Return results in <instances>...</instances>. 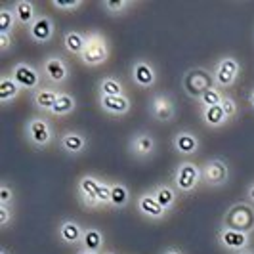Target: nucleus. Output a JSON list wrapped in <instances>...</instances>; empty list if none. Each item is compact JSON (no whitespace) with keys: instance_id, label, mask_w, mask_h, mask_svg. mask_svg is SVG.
Listing matches in <instances>:
<instances>
[{"instance_id":"23","label":"nucleus","mask_w":254,"mask_h":254,"mask_svg":"<svg viewBox=\"0 0 254 254\" xmlns=\"http://www.w3.org/2000/svg\"><path fill=\"white\" fill-rule=\"evenodd\" d=\"M80 249L88 251V253L102 254L105 251V235H103L102 229L96 228V226H86L82 241H80Z\"/></svg>"},{"instance_id":"46","label":"nucleus","mask_w":254,"mask_h":254,"mask_svg":"<svg viewBox=\"0 0 254 254\" xmlns=\"http://www.w3.org/2000/svg\"><path fill=\"white\" fill-rule=\"evenodd\" d=\"M76 254H96V253H88V251H82V249H80V251H78Z\"/></svg>"},{"instance_id":"15","label":"nucleus","mask_w":254,"mask_h":254,"mask_svg":"<svg viewBox=\"0 0 254 254\" xmlns=\"http://www.w3.org/2000/svg\"><path fill=\"white\" fill-rule=\"evenodd\" d=\"M136 212L140 216L151 220V222H161V220L170 216V212L159 204V201L151 195V191H143V193L138 195V199H136Z\"/></svg>"},{"instance_id":"25","label":"nucleus","mask_w":254,"mask_h":254,"mask_svg":"<svg viewBox=\"0 0 254 254\" xmlns=\"http://www.w3.org/2000/svg\"><path fill=\"white\" fill-rule=\"evenodd\" d=\"M21 86L12 78L10 73H2L0 75V103L2 107H8L12 102H15L21 96Z\"/></svg>"},{"instance_id":"28","label":"nucleus","mask_w":254,"mask_h":254,"mask_svg":"<svg viewBox=\"0 0 254 254\" xmlns=\"http://www.w3.org/2000/svg\"><path fill=\"white\" fill-rule=\"evenodd\" d=\"M98 96H127V88L121 78L105 75L98 80Z\"/></svg>"},{"instance_id":"9","label":"nucleus","mask_w":254,"mask_h":254,"mask_svg":"<svg viewBox=\"0 0 254 254\" xmlns=\"http://www.w3.org/2000/svg\"><path fill=\"white\" fill-rule=\"evenodd\" d=\"M212 75H214V84L220 90L231 88L239 80L241 62L235 56H222V58H218V62L214 64Z\"/></svg>"},{"instance_id":"7","label":"nucleus","mask_w":254,"mask_h":254,"mask_svg":"<svg viewBox=\"0 0 254 254\" xmlns=\"http://www.w3.org/2000/svg\"><path fill=\"white\" fill-rule=\"evenodd\" d=\"M147 113L155 123L168 125L178 115V103L168 92H153L147 98Z\"/></svg>"},{"instance_id":"20","label":"nucleus","mask_w":254,"mask_h":254,"mask_svg":"<svg viewBox=\"0 0 254 254\" xmlns=\"http://www.w3.org/2000/svg\"><path fill=\"white\" fill-rule=\"evenodd\" d=\"M84 235V228L80 226V222H76L73 218H64L58 224V239L64 247H80Z\"/></svg>"},{"instance_id":"12","label":"nucleus","mask_w":254,"mask_h":254,"mask_svg":"<svg viewBox=\"0 0 254 254\" xmlns=\"http://www.w3.org/2000/svg\"><path fill=\"white\" fill-rule=\"evenodd\" d=\"M216 241L226 253L239 254V253H243V251H247V249H251V245H253V235L237 231V229L226 228V226H220L216 231Z\"/></svg>"},{"instance_id":"18","label":"nucleus","mask_w":254,"mask_h":254,"mask_svg":"<svg viewBox=\"0 0 254 254\" xmlns=\"http://www.w3.org/2000/svg\"><path fill=\"white\" fill-rule=\"evenodd\" d=\"M56 35V23L50 15L38 13V17L33 21V25L27 29V37L35 44H48Z\"/></svg>"},{"instance_id":"42","label":"nucleus","mask_w":254,"mask_h":254,"mask_svg":"<svg viewBox=\"0 0 254 254\" xmlns=\"http://www.w3.org/2000/svg\"><path fill=\"white\" fill-rule=\"evenodd\" d=\"M163 254H184V253L180 251L178 247H168V249H165V251H163Z\"/></svg>"},{"instance_id":"8","label":"nucleus","mask_w":254,"mask_h":254,"mask_svg":"<svg viewBox=\"0 0 254 254\" xmlns=\"http://www.w3.org/2000/svg\"><path fill=\"white\" fill-rule=\"evenodd\" d=\"M127 149L134 161H149L157 155V138L149 130H138L128 138Z\"/></svg>"},{"instance_id":"32","label":"nucleus","mask_w":254,"mask_h":254,"mask_svg":"<svg viewBox=\"0 0 254 254\" xmlns=\"http://www.w3.org/2000/svg\"><path fill=\"white\" fill-rule=\"evenodd\" d=\"M17 25L15 13H13L12 4H4L0 8V33H13V29Z\"/></svg>"},{"instance_id":"34","label":"nucleus","mask_w":254,"mask_h":254,"mask_svg":"<svg viewBox=\"0 0 254 254\" xmlns=\"http://www.w3.org/2000/svg\"><path fill=\"white\" fill-rule=\"evenodd\" d=\"M13 203H15V190L4 180L0 184V204L2 206H13Z\"/></svg>"},{"instance_id":"21","label":"nucleus","mask_w":254,"mask_h":254,"mask_svg":"<svg viewBox=\"0 0 254 254\" xmlns=\"http://www.w3.org/2000/svg\"><path fill=\"white\" fill-rule=\"evenodd\" d=\"M62 92H64L62 88H56V86H50V84H42L40 88H37L31 94V103H33V107L37 111L50 115L52 107H54V103L58 102Z\"/></svg>"},{"instance_id":"3","label":"nucleus","mask_w":254,"mask_h":254,"mask_svg":"<svg viewBox=\"0 0 254 254\" xmlns=\"http://www.w3.org/2000/svg\"><path fill=\"white\" fill-rule=\"evenodd\" d=\"M172 186L180 195H191L203 186L201 166L193 161H180L172 170Z\"/></svg>"},{"instance_id":"26","label":"nucleus","mask_w":254,"mask_h":254,"mask_svg":"<svg viewBox=\"0 0 254 254\" xmlns=\"http://www.w3.org/2000/svg\"><path fill=\"white\" fill-rule=\"evenodd\" d=\"M86 40H88V33L76 31V29H69L64 33V48L67 54L71 56H78L86 48Z\"/></svg>"},{"instance_id":"44","label":"nucleus","mask_w":254,"mask_h":254,"mask_svg":"<svg viewBox=\"0 0 254 254\" xmlns=\"http://www.w3.org/2000/svg\"><path fill=\"white\" fill-rule=\"evenodd\" d=\"M0 254H10V251H8L6 247H2V249H0Z\"/></svg>"},{"instance_id":"39","label":"nucleus","mask_w":254,"mask_h":254,"mask_svg":"<svg viewBox=\"0 0 254 254\" xmlns=\"http://www.w3.org/2000/svg\"><path fill=\"white\" fill-rule=\"evenodd\" d=\"M13 40H15V33H0V52L2 54L10 52V48L13 46Z\"/></svg>"},{"instance_id":"17","label":"nucleus","mask_w":254,"mask_h":254,"mask_svg":"<svg viewBox=\"0 0 254 254\" xmlns=\"http://www.w3.org/2000/svg\"><path fill=\"white\" fill-rule=\"evenodd\" d=\"M172 149L180 157H193L201 151V138L193 130L182 128L172 136Z\"/></svg>"},{"instance_id":"30","label":"nucleus","mask_w":254,"mask_h":254,"mask_svg":"<svg viewBox=\"0 0 254 254\" xmlns=\"http://www.w3.org/2000/svg\"><path fill=\"white\" fill-rule=\"evenodd\" d=\"M130 199H132V193H130V188L123 182H111V203L109 206L111 208H127L130 204Z\"/></svg>"},{"instance_id":"4","label":"nucleus","mask_w":254,"mask_h":254,"mask_svg":"<svg viewBox=\"0 0 254 254\" xmlns=\"http://www.w3.org/2000/svg\"><path fill=\"white\" fill-rule=\"evenodd\" d=\"M222 226L231 229H237L243 233H254V204L249 201H237L229 204L222 216Z\"/></svg>"},{"instance_id":"33","label":"nucleus","mask_w":254,"mask_h":254,"mask_svg":"<svg viewBox=\"0 0 254 254\" xmlns=\"http://www.w3.org/2000/svg\"><path fill=\"white\" fill-rule=\"evenodd\" d=\"M224 98H226V92L220 90L218 86H212L210 90L204 92L203 96H201V100L197 103H199L201 107H214V105H222Z\"/></svg>"},{"instance_id":"37","label":"nucleus","mask_w":254,"mask_h":254,"mask_svg":"<svg viewBox=\"0 0 254 254\" xmlns=\"http://www.w3.org/2000/svg\"><path fill=\"white\" fill-rule=\"evenodd\" d=\"M98 199H100V203L102 206H109L111 203V182H107V180H100V186H98Z\"/></svg>"},{"instance_id":"35","label":"nucleus","mask_w":254,"mask_h":254,"mask_svg":"<svg viewBox=\"0 0 254 254\" xmlns=\"http://www.w3.org/2000/svg\"><path fill=\"white\" fill-rule=\"evenodd\" d=\"M82 6H84V0H71V2H64V0H52V8H56V10L65 12V13L76 12V10H78V8H82Z\"/></svg>"},{"instance_id":"41","label":"nucleus","mask_w":254,"mask_h":254,"mask_svg":"<svg viewBox=\"0 0 254 254\" xmlns=\"http://www.w3.org/2000/svg\"><path fill=\"white\" fill-rule=\"evenodd\" d=\"M247 103H249V107L254 111V88L249 92V96H247Z\"/></svg>"},{"instance_id":"31","label":"nucleus","mask_w":254,"mask_h":254,"mask_svg":"<svg viewBox=\"0 0 254 254\" xmlns=\"http://www.w3.org/2000/svg\"><path fill=\"white\" fill-rule=\"evenodd\" d=\"M138 2H132V0H103L100 4L103 12H107L113 17H119V15H127V12H130L132 8H136Z\"/></svg>"},{"instance_id":"1","label":"nucleus","mask_w":254,"mask_h":254,"mask_svg":"<svg viewBox=\"0 0 254 254\" xmlns=\"http://www.w3.org/2000/svg\"><path fill=\"white\" fill-rule=\"evenodd\" d=\"M23 136L27 143L37 151L48 149L56 140V132H54L50 119L44 115H33L27 119L23 125Z\"/></svg>"},{"instance_id":"6","label":"nucleus","mask_w":254,"mask_h":254,"mask_svg":"<svg viewBox=\"0 0 254 254\" xmlns=\"http://www.w3.org/2000/svg\"><path fill=\"white\" fill-rule=\"evenodd\" d=\"M38 69H40V75L44 78V82L50 84V86H56V88L64 86L65 82H69V78H71V65L60 54L44 56Z\"/></svg>"},{"instance_id":"45","label":"nucleus","mask_w":254,"mask_h":254,"mask_svg":"<svg viewBox=\"0 0 254 254\" xmlns=\"http://www.w3.org/2000/svg\"><path fill=\"white\" fill-rule=\"evenodd\" d=\"M102 254H117V253H115V251H109V249H105Z\"/></svg>"},{"instance_id":"24","label":"nucleus","mask_w":254,"mask_h":254,"mask_svg":"<svg viewBox=\"0 0 254 254\" xmlns=\"http://www.w3.org/2000/svg\"><path fill=\"white\" fill-rule=\"evenodd\" d=\"M12 6L13 13H15V19H17V25L29 29V27L33 25V21L38 17L37 4L31 2V0H15V2H12Z\"/></svg>"},{"instance_id":"22","label":"nucleus","mask_w":254,"mask_h":254,"mask_svg":"<svg viewBox=\"0 0 254 254\" xmlns=\"http://www.w3.org/2000/svg\"><path fill=\"white\" fill-rule=\"evenodd\" d=\"M151 195L159 201V204L166 208L168 212H172L174 208H176V204L180 201V193L176 191V188L172 186V184H155L153 186Z\"/></svg>"},{"instance_id":"27","label":"nucleus","mask_w":254,"mask_h":254,"mask_svg":"<svg viewBox=\"0 0 254 254\" xmlns=\"http://www.w3.org/2000/svg\"><path fill=\"white\" fill-rule=\"evenodd\" d=\"M201 121L204 123V127L208 128H222L229 123L228 115L224 113L222 105H214V107H201Z\"/></svg>"},{"instance_id":"40","label":"nucleus","mask_w":254,"mask_h":254,"mask_svg":"<svg viewBox=\"0 0 254 254\" xmlns=\"http://www.w3.org/2000/svg\"><path fill=\"white\" fill-rule=\"evenodd\" d=\"M245 197H247V201L251 204H254V182H251L249 186H247V190H245Z\"/></svg>"},{"instance_id":"36","label":"nucleus","mask_w":254,"mask_h":254,"mask_svg":"<svg viewBox=\"0 0 254 254\" xmlns=\"http://www.w3.org/2000/svg\"><path fill=\"white\" fill-rule=\"evenodd\" d=\"M222 109H224V113L228 115L229 123L239 115V103H237V100L233 98V96H229V94H226V98H224V102H222Z\"/></svg>"},{"instance_id":"19","label":"nucleus","mask_w":254,"mask_h":254,"mask_svg":"<svg viewBox=\"0 0 254 254\" xmlns=\"http://www.w3.org/2000/svg\"><path fill=\"white\" fill-rule=\"evenodd\" d=\"M98 105L109 117H127L132 111L130 96H98Z\"/></svg>"},{"instance_id":"2","label":"nucleus","mask_w":254,"mask_h":254,"mask_svg":"<svg viewBox=\"0 0 254 254\" xmlns=\"http://www.w3.org/2000/svg\"><path fill=\"white\" fill-rule=\"evenodd\" d=\"M180 86H182V92L190 100L199 102L204 92L210 90L212 86H216V84H214V75H212L210 69H206V67H191L184 73Z\"/></svg>"},{"instance_id":"29","label":"nucleus","mask_w":254,"mask_h":254,"mask_svg":"<svg viewBox=\"0 0 254 254\" xmlns=\"http://www.w3.org/2000/svg\"><path fill=\"white\" fill-rule=\"evenodd\" d=\"M76 109V98L71 94V92H62L58 102L54 103L50 115L52 117H58V119H64V117H69L71 113H75Z\"/></svg>"},{"instance_id":"10","label":"nucleus","mask_w":254,"mask_h":254,"mask_svg":"<svg viewBox=\"0 0 254 254\" xmlns=\"http://www.w3.org/2000/svg\"><path fill=\"white\" fill-rule=\"evenodd\" d=\"M130 80L136 88L151 90L159 80V73H157L155 64L147 58H136L130 65Z\"/></svg>"},{"instance_id":"14","label":"nucleus","mask_w":254,"mask_h":254,"mask_svg":"<svg viewBox=\"0 0 254 254\" xmlns=\"http://www.w3.org/2000/svg\"><path fill=\"white\" fill-rule=\"evenodd\" d=\"M100 180L94 174H84L76 180V197L80 204L88 210H100L103 208L100 199H98V186H100Z\"/></svg>"},{"instance_id":"38","label":"nucleus","mask_w":254,"mask_h":254,"mask_svg":"<svg viewBox=\"0 0 254 254\" xmlns=\"http://www.w3.org/2000/svg\"><path fill=\"white\" fill-rule=\"evenodd\" d=\"M15 220V212H13V206H2L0 204V228L8 229Z\"/></svg>"},{"instance_id":"43","label":"nucleus","mask_w":254,"mask_h":254,"mask_svg":"<svg viewBox=\"0 0 254 254\" xmlns=\"http://www.w3.org/2000/svg\"><path fill=\"white\" fill-rule=\"evenodd\" d=\"M239 254H254V249H247V251H243V253Z\"/></svg>"},{"instance_id":"5","label":"nucleus","mask_w":254,"mask_h":254,"mask_svg":"<svg viewBox=\"0 0 254 254\" xmlns=\"http://www.w3.org/2000/svg\"><path fill=\"white\" fill-rule=\"evenodd\" d=\"M111 58V44L102 31H90L86 48L80 54V64L86 67H100Z\"/></svg>"},{"instance_id":"13","label":"nucleus","mask_w":254,"mask_h":254,"mask_svg":"<svg viewBox=\"0 0 254 254\" xmlns=\"http://www.w3.org/2000/svg\"><path fill=\"white\" fill-rule=\"evenodd\" d=\"M10 75L21 86V90H27V92H35L37 88H40L44 80L40 75V69L29 62H15L10 69Z\"/></svg>"},{"instance_id":"16","label":"nucleus","mask_w":254,"mask_h":254,"mask_svg":"<svg viewBox=\"0 0 254 254\" xmlns=\"http://www.w3.org/2000/svg\"><path fill=\"white\" fill-rule=\"evenodd\" d=\"M58 145H60V151L67 157H78L88 149V138L78 130H65L58 138Z\"/></svg>"},{"instance_id":"11","label":"nucleus","mask_w":254,"mask_h":254,"mask_svg":"<svg viewBox=\"0 0 254 254\" xmlns=\"http://www.w3.org/2000/svg\"><path fill=\"white\" fill-rule=\"evenodd\" d=\"M203 172V186L206 188H224L229 182V165L222 157L206 159L201 165Z\"/></svg>"}]
</instances>
